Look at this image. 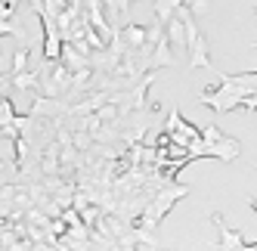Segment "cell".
I'll list each match as a JSON object with an SVG mask.
<instances>
[]
</instances>
